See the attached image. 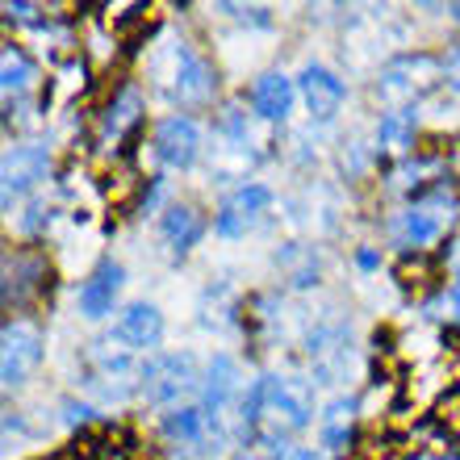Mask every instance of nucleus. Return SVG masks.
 <instances>
[{
	"mask_svg": "<svg viewBox=\"0 0 460 460\" xmlns=\"http://www.w3.org/2000/svg\"><path fill=\"white\" fill-rule=\"evenodd\" d=\"M239 423H243V436L252 439L255 448L277 452L285 444H293L310 423H318L314 394H310L305 381L264 373V376H255L252 385H247V394H243Z\"/></svg>",
	"mask_w": 460,
	"mask_h": 460,
	"instance_id": "f257e3e1",
	"label": "nucleus"
},
{
	"mask_svg": "<svg viewBox=\"0 0 460 460\" xmlns=\"http://www.w3.org/2000/svg\"><path fill=\"white\" fill-rule=\"evenodd\" d=\"M146 72H151V84L168 105L176 110H197V105H209L214 93H218V72L214 63L201 55V50L181 34H164L146 59Z\"/></svg>",
	"mask_w": 460,
	"mask_h": 460,
	"instance_id": "f03ea898",
	"label": "nucleus"
},
{
	"mask_svg": "<svg viewBox=\"0 0 460 460\" xmlns=\"http://www.w3.org/2000/svg\"><path fill=\"white\" fill-rule=\"evenodd\" d=\"M255 113L239 110V105H222V113L214 118V146H209V172L218 181H243L247 172H255L268 159V143Z\"/></svg>",
	"mask_w": 460,
	"mask_h": 460,
	"instance_id": "7ed1b4c3",
	"label": "nucleus"
},
{
	"mask_svg": "<svg viewBox=\"0 0 460 460\" xmlns=\"http://www.w3.org/2000/svg\"><path fill=\"white\" fill-rule=\"evenodd\" d=\"M444 84V59L427 55V50H406L381 63V72L373 80V101L389 110H411L419 101L436 97Z\"/></svg>",
	"mask_w": 460,
	"mask_h": 460,
	"instance_id": "20e7f679",
	"label": "nucleus"
},
{
	"mask_svg": "<svg viewBox=\"0 0 460 460\" xmlns=\"http://www.w3.org/2000/svg\"><path fill=\"white\" fill-rule=\"evenodd\" d=\"M201 385H206V364L189 348L155 351L143 360V373H138V394L151 406H168V411L184 406V398H193Z\"/></svg>",
	"mask_w": 460,
	"mask_h": 460,
	"instance_id": "39448f33",
	"label": "nucleus"
},
{
	"mask_svg": "<svg viewBox=\"0 0 460 460\" xmlns=\"http://www.w3.org/2000/svg\"><path fill=\"white\" fill-rule=\"evenodd\" d=\"M305 364L314 385L340 389L356 376V348H351V323L343 318H318L314 327L305 331Z\"/></svg>",
	"mask_w": 460,
	"mask_h": 460,
	"instance_id": "423d86ee",
	"label": "nucleus"
},
{
	"mask_svg": "<svg viewBox=\"0 0 460 460\" xmlns=\"http://www.w3.org/2000/svg\"><path fill=\"white\" fill-rule=\"evenodd\" d=\"M42 351H47L42 331L25 318H9L0 331V381H4V389H22L38 373Z\"/></svg>",
	"mask_w": 460,
	"mask_h": 460,
	"instance_id": "0eeeda50",
	"label": "nucleus"
},
{
	"mask_svg": "<svg viewBox=\"0 0 460 460\" xmlns=\"http://www.w3.org/2000/svg\"><path fill=\"white\" fill-rule=\"evenodd\" d=\"M113 351H126V356H155V348L164 343V310L151 302H130L121 305L118 318H113L110 335H105Z\"/></svg>",
	"mask_w": 460,
	"mask_h": 460,
	"instance_id": "6e6552de",
	"label": "nucleus"
},
{
	"mask_svg": "<svg viewBox=\"0 0 460 460\" xmlns=\"http://www.w3.org/2000/svg\"><path fill=\"white\" fill-rule=\"evenodd\" d=\"M47 176H50V151L42 143H17V146H9V151H4V159H0V181H4L0 201H4V214H13V206H17L22 197L34 193Z\"/></svg>",
	"mask_w": 460,
	"mask_h": 460,
	"instance_id": "1a4fd4ad",
	"label": "nucleus"
},
{
	"mask_svg": "<svg viewBox=\"0 0 460 460\" xmlns=\"http://www.w3.org/2000/svg\"><path fill=\"white\" fill-rule=\"evenodd\" d=\"M452 226V209L444 206V197H427V201H414L389 222V234L398 247L406 252H427L436 239H444Z\"/></svg>",
	"mask_w": 460,
	"mask_h": 460,
	"instance_id": "9d476101",
	"label": "nucleus"
},
{
	"mask_svg": "<svg viewBox=\"0 0 460 460\" xmlns=\"http://www.w3.org/2000/svg\"><path fill=\"white\" fill-rule=\"evenodd\" d=\"M197 402H201V411L209 414V423L226 436L230 411H239V402H243V368L230 351H218V356L206 364V385H201V398Z\"/></svg>",
	"mask_w": 460,
	"mask_h": 460,
	"instance_id": "9b49d317",
	"label": "nucleus"
},
{
	"mask_svg": "<svg viewBox=\"0 0 460 460\" xmlns=\"http://www.w3.org/2000/svg\"><path fill=\"white\" fill-rule=\"evenodd\" d=\"M272 201H277V193H272L268 184H260V181L239 184L234 193H226L222 209L214 214V230H218L222 239H247V234L264 222Z\"/></svg>",
	"mask_w": 460,
	"mask_h": 460,
	"instance_id": "f8f14e48",
	"label": "nucleus"
},
{
	"mask_svg": "<svg viewBox=\"0 0 460 460\" xmlns=\"http://www.w3.org/2000/svg\"><path fill=\"white\" fill-rule=\"evenodd\" d=\"M297 101L305 105V118L314 121V126H331L343 113L348 84L331 72L327 63H305L302 72H297Z\"/></svg>",
	"mask_w": 460,
	"mask_h": 460,
	"instance_id": "ddd939ff",
	"label": "nucleus"
},
{
	"mask_svg": "<svg viewBox=\"0 0 460 460\" xmlns=\"http://www.w3.org/2000/svg\"><path fill=\"white\" fill-rule=\"evenodd\" d=\"M151 155L168 172H189L201 159V126L189 113H172L151 134Z\"/></svg>",
	"mask_w": 460,
	"mask_h": 460,
	"instance_id": "4468645a",
	"label": "nucleus"
},
{
	"mask_svg": "<svg viewBox=\"0 0 460 460\" xmlns=\"http://www.w3.org/2000/svg\"><path fill=\"white\" fill-rule=\"evenodd\" d=\"M121 285H126V268H121L118 260H101V264L88 272V280H80V289H75V310H80V318H88V323L110 318L121 297Z\"/></svg>",
	"mask_w": 460,
	"mask_h": 460,
	"instance_id": "2eb2a0df",
	"label": "nucleus"
},
{
	"mask_svg": "<svg viewBox=\"0 0 460 460\" xmlns=\"http://www.w3.org/2000/svg\"><path fill=\"white\" fill-rule=\"evenodd\" d=\"M159 431L172 448H209V444H222V431L209 423V414L201 411V402H184V406H172L168 414H159Z\"/></svg>",
	"mask_w": 460,
	"mask_h": 460,
	"instance_id": "dca6fc26",
	"label": "nucleus"
},
{
	"mask_svg": "<svg viewBox=\"0 0 460 460\" xmlns=\"http://www.w3.org/2000/svg\"><path fill=\"white\" fill-rule=\"evenodd\" d=\"M47 289V255L9 252L4 255V305H25Z\"/></svg>",
	"mask_w": 460,
	"mask_h": 460,
	"instance_id": "f3484780",
	"label": "nucleus"
},
{
	"mask_svg": "<svg viewBox=\"0 0 460 460\" xmlns=\"http://www.w3.org/2000/svg\"><path fill=\"white\" fill-rule=\"evenodd\" d=\"M293 105H297V80L285 72H264L252 84V113L268 126L277 121H289Z\"/></svg>",
	"mask_w": 460,
	"mask_h": 460,
	"instance_id": "a211bd4d",
	"label": "nucleus"
},
{
	"mask_svg": "<svg viewBox=\"0 0 460 460\" xmlns=\"http://www.w3.org/2000/svg\"><path fill=\"white\" fill-rule=\"evenodd\" d=\"M201 239H206V218L197 206L176 201L159 214V243L168 247V255H189Z\"/></svg>",
	"mask_w": 460,
	"mask_h": 460,
	"instance_id": "6ab92c4d",
	"label": "nucleus"
},
{
	"mask_svg": "<svg viewBox=\"0 0 460 460\" xmlns=\"http://www.w3.org/2000/svg\"><path fill=\"white\" fill-rule=\"evenodd\" d=\"M414 130H419V113H414V110H389V113H381V118H376V130H373L376 155L402 159L414 146Z\"/></svg>",
	"mask_w": 460,
	"mask_h": 460,
	"instance_id": "aec40b11",
	"label": "nucleus"
},
{
	"mask_svg": "<svg viewBox=\"0 0 460 460\" xmlns=\"http://www.w3.org/2000/svg\"><path fill=\"white\" fill-rule=\"evenodd\" d=\"M356 398H348V394H335V398L323 406V414H318V444H323V452H343L351 444V423H356Z\"/></svg>",
	"mask_w": 460,
	"mask_h": 460,
	"instance_id": "412c9836",
	"label": "nucleus"
},
{
	"mask_svg": "<svg viewBox=\"0 0 460 460\" xmlns=\"http://www.w3.org/2000/svg\"><path fill=\"white\" fill-rule=\"evenodd\" d=\"M38 84V63L30 59V50L17 47V42H4L0 50V88L9 101H25Z\"/></svg>",
	"mask_w": 460,
	"mask_h": 460,
	"instance_id": "4be33fe9",
	"label": "nucleus"
},
{
	"mask_svg": "<svg viewBox=\"0 0 460 460\" xmlns=\"http://www.w3.org/2000/svg\"><path fill=\"white\" fill-rule=\"evenodd\" d=\"M277 268L285 272V280L293 289H310L323 277V255L314 247H305V243H285L277 252Z\"/></svg>",
	"mask_w": 460,
	"mask_h": 460,
	"instance_id": "5701e85b",
	"label": "nucleus"
},
{
	"mask_svg": "<svg viewBox=\"0 0 460 460\" xmlns=\"http://www.w3.org/2000/svg\"><path fill=\"white\" fill-rule=\"evenodd\" d=\"M138 118H143V93L134 84H126L118 93V101L105 110V118H101V143H121L126 130L138 126Z\"/></svg>",
	"mask_w": 460,
	"mask_h": 460,
	"instance_id": "b1692460",
	"label": "nucleus"
},
{
	"mask_svg": "<svg viewBox=\"0 0 460 460\" xmlns=\"http://www.w3.org/2000/svg\"><path fill=\"white\" fill-rule=\"evenodd\" d=\"M427 277H431V260H427L423 252L406 255V260L398 264V285H402V289H423Z\"/></svg>",
	"mask_w": 460,
	"mask_h": 460,
	"instance_id": "393cba45",
	"label": "nucleus"
},
{
	"mask_svg": "<svg viewBox=\"0 0 460 460\" xmlns=\"http://www.w3.org/2000/svg\"><path fill=\"white\" fill-rule=\"evenodd\" d=\"M75 75H80V80H84V67H80V63H67V67H63L59 72V84H55V101H67L75 93Z\"/></svg>",
	"mask_w": 460,
	"mask_h": 460,
	"instance_id": "a878e982",
	"label": "nucleus"
},
{
	"mask_svg": "<svg viewBox=\"0 0 460 460\" xmlns=\"http://www.w3.org/2000/svg\"><path fill=\"white\" fill-rule=\"evenodd\" d=\"M268 460H323L318 448H305V444H285V448L268 452Z\"/></svg>",
	"mask_w": 460,
	"mask_h": 460,
	"instance_id": "bb28decb",
	"label": "nucleus"
},
{
	"mask_svg": "<svg viewBox=\"0 0 460 460\" xmlns=\"http://www.w3.org/2000/svg\"><path fill=\"white\" fill-rule=\"evenodd\" d=\"M444 84H448L452 93H460V42L448 47V55H444Z\"/></svg>",
	"mask_w": 460,
	"mask_h": 460,
	"instance_id": "cd10ccee",
	"label": "nucleus"
},
{
	"mask_svg": "<svg viewBox=\"0 0 460 460\" xmlns=\"http://www.w3.org/2000/svg\"><path fill=\"white\" fill-rule=\"evenodd\" d=\"M63 419H67V423H80V427H84L88 423V419H93V406H88V402H75V398H67V402H63Z\"/></svg>",
	"mask_w": 460,
	"mask_h": 460,
	"instance_id": "c85d7f7f",
	"label": "nucleus"
},
{
	"mask_svg": "<svg viewBox=\"0 0 460 460\" xmlns=\"http://www.w3.org/2000/svg\"><path fill=\"white\" fill-rule=\"evenodd\" d=\"M448 310H452V318H456V323H460V280H456V285H452V289H448Z\"/></svg>",
	"mask_w": 460,
	"mask_h": 460,
	"instance_id": "c756f323",
	"label": "nucleus"
},
{
	"mask_svg": "<svg viewBox=\"0 0 460 460\" xmlns=\"http://www.w3.org/2000/svg\"><path fill=\"white\" fill-rule=\"evenodd\" d=\"M356 264H360V268H376L381 260H376V252H368V247H364V252H356Z\"/></svg>",
	"mask_w": 460,
	"mask_h": 460,
	"instance_id": "7c9ffc66",
	"label": "nucleus"
}]
</instances>
